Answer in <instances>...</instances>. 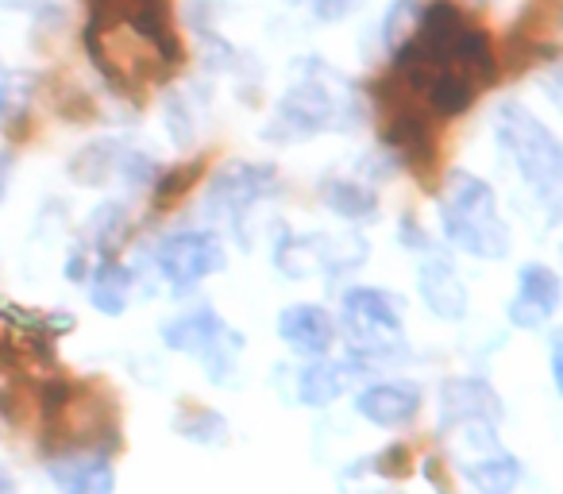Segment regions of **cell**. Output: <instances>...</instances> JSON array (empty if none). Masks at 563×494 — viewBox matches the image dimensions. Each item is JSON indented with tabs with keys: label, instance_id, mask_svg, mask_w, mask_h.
<instances>
[{
	"label": "cell",
	"instance_id": "1",
	"mask_svg": "<svg viewBox=\"0 0 563 494\" xmlns=\"http://www.w3.org/2000/svg\"><path fill=\"white\" fill-rule=\"evenodd\" d=\"M394 74L429 101L440 117H460L498 78L490 40L452 0L421 9L413 35L394 51Z\"/></svg>",
	"mask_w": 563,
	"mask_h": 494
},
{
	"label": "cell",
	"instance_id": "2",
	"mask_svg": "<svg viewBox=\"0 0 563 494\" xmlns=\"http://www.w3.org/2000/svg\"><path fill=\"white\" fill-rule=\"evenodd\" d=\"M444 232L463 252H475L483 260H498L509 252V235L494 209V194L486 182L471 174H452L444 189Z\"/></svg>",
	"mask_w": 563,
	"mask_h": 494
},
{
	"label": "cell",
	"instance_id": "3",
	"mask_svg": "<svg viewBox=\"0 0 563 494\" xmlns=\"http://www.w3.org/2000/svg\"><path fill=\"white\" fill-rule=\"evenodd\" d=\"M498 140L506 143V151L514 155V163L521 166L525 182L537 189L548 201V209L555 212L563 189V155L555 135L540 124L532 112H525L521 105H501L498 112Z\"/></svg>",
	"mask_w": 563,
	"mask_h": 494
},
{
	"label": "cell",
	"instance_id": "4",
	"mask_svg": "<svg viewBox=\"0 0 563 494\" xmlns=\"http://www.w3.org/2000/svg\"><path fill=\"white\" fill-rule=\"evenodd\" d=\"M158 267L178 290H186L224 267V248L209 232H178L158 248Z\"/></svg>",
	"mask_w": 563,
	"mask_h": 494
},
{
	"label": "cell",
	"instance_id": "5",
	"mask_svg": "<svg viewBox=\"0 0 563 494\" xmlns=\"http://www.w3.org/2000/svg\"><path fill=\"white\" fill-rule=\"evenodd\" d=\"M555 306H560V278H555V271L525 267L521 294H517L514 306H509V321L521 325V329H532V325H540L544 317H552Z\"/></svg>",
	"mask_w": 563,
	"mask_h": 494
},
{
	"label": "cell",
	"instance_id": "6",
	"mask_svg": "<svg viewBox=\"0 0 563 494\" xmlns=\"http://www.w3.org/2000/svg\"><path fill=\"white\" fill-rule=\"evenodd\" d=\"M274 189V171L266 163H235L212 186V205L224 201L228 209H243V205L258 201L263 194Z\"/></svg>",
	"mask_w": 563,
	"mask_h": 494
},
{
	"label": "cell",
	"instance_id": "7",
	"mask_svg": "<svg viewBox=\"0 0 563 494\" xmlns=\"http://www.w3.org/2000/svg\"><path fill=\"white\" fill-rule=\"evenodd\" d=\"M166 340H170V348H181V352L209 355L212 348H224V340H235V332L217 314L201 309V314H189L181 321H174L166 329Z\"/></svg>",
	"mask_w": 563,
	"mask_h": 494
},
{
	"label": "cell",
	"instance_id": "8",
	"mask_svg": "<svg viewBox=\"0 0 563 494\" xmlns=\"http://www.w3.org/2000/svg\"><path fill=\"white\" fill-rule=\"evenodd\" d=\"M278 332L290 340L298 352H309V355H321L324 348L332 344V321L324 309L317 306H294L282 314L278 321Z\"/></svg>",
	"mask_w": 563,
	"mask_h": 494
},
{
	"label": "cell",
	"instance_id": "9",
	"mask_svg": "<svg viewBox=\"0 0 563 494\" xmlns=\"http://www.w3.org/2000/svg\"><path fill=\"white\" fill-rule=\"evenodd\" d=\"M386 140H390V147L398 151L406 163H417V166H429L432 151H437L432 128L424 124V117H417V112H409V109L394 112V117L386 120Z\"/></svg>",
	"mask_w": 563,
	"mask_h": 494
},
{
	"label": "cell",
	"instance_id": "10",
	"mask_svg": "<svg viewBox=\"0 0 563 494\" xmlns=\"http://www.w3.org/2000/svg\"><path fill=\"white\" fill-rule=\"evenodd\" d=\"M360 414L375 425H406L417 414V391H406V386H371L360 398Z\"/></svg>",
	"mask_w": 563,
	"mask_h": 494
},
{
	"label": "cell",
	"instance_id": "11",
	"mask_svg": "<svg viewBox=\"0 0 563 494\" xmlns=\"http://www.w3.org/2000/svg\"><path fill=\"white\" fill-rule=\"evenodd\" d=\"M421 290H424V298H429V306L437 309V314H444V317H460L463 314V286H460V278L452 275V267H448V263H440V260L424 263Z\"/></svg>",
	"mask_w": 563,
	"mask_h": 494
},
{
	"label": "cell",
	"instance_id": "12",
	"mask_svg": "<svg viewBox=\"0 0 563 494\" xmlns=\"http://www.w3.org/2000/svg\"><path fill=\"white\" fill-rule=\"evenodd\" d=\"M278 117L286 120V124H298L301 132H313V128H321L324 120L332 117V101L324 89H294V94L282 101Z\"/></svg>",
	"mask_w": 563,
	"mask_h": 494
},
{
	"label": "cell",
	"instance_id": "13",
	"mask_svg": "<svg viewBox=\"0 0 563 494\" xmlns=\"http://www.w3.org/2000/svg\"><path fill=\"white\" fill-rule=\"evenodd\" d=\"M347 317L355 321H367L371 329H398V314H394V301L378 290H352L344 298Z\"/></svg>",
	"mask_w": 563,
	"mask_h": 494
},
{
	"label": "cell",
	"instance_id": "14",
	"mask_svg": "<svg viewBox=\"0 0 563 494\" xmlns=\"http://www.w3.org/2000/svg\"><path fill=\"white\" fill-rule=\"evenodd\" d=\"M32 89H35V78L27 70L0 74V128H9L12 120H24Z\"/></svg>",
	"mask_w": 563,
	"mask_h": 494
},
{
	"label": "cell",
	"instance_id": "15",
	"mask_svg": "<svg viewBox=\"0 0 563 494\" xmlns=\"http://www.w3.org/2000/svg\"><path fill=\"white\" fill-rule=\"evenodd\" d=\"M128 286H132V278H128L124 267H117V263H104L101 271H97L93 278V301L104 309V314H120L128 301Z\"/></svg>",
	"mask_w": 563,
	"mask_h": 494
},
{
	"label": "cell",
	"instance_id": "16",
	"mask_svg": "<svg viewBox=\"0 0 563 494\" xmlns=\"http://www.w3.org/2000/svg\"><path fill=\"white\" fill-rule=\"evenodd\" d=\"M417 20H421V0H394V9L383 20V43L390 51H398L401 43L413 35Z\"/></svg>",
	"mask_w": 563,
	"mask_h": 494
},
{
	"label": "cell",
	"instance_id": "17",
	"mask_svg": "<svg viewBox=\"0 0 563 494\" xmlns=\"http://www.w3.org/2000/svg\"><path fill=\"white\" fill-rule=\"evenodd\" d=\"M340 391H344V375H340V367H329V363H321V367H309L306 375H301V398L313 402V406H324V402H332Z\"/></svg>",
	"mask_w": 563,
	"mask_h": 494
},
{
	"label": "cell",
	"instance_id": "18",
	"mask_svg": "<svg viewBox=\"0 0 563 494\" xmlns=\"http://www.w3.org/2000/svg\"><path fill=\"white\" fill-rule=\"evenodd\" d=\"M329 205L344 217H367L375 209V197L355 182H336V186H329Z\"/></svg>",
	"mask_w": 563,
	"mask_h": 494
},
{
	"label": "cell",
	"instance_id": "19",
	"mask_svg": "<svg viewBox=\"0 0 563 494\" xmlns=\"http://www.w3.org/2000/svg\"><path fill=\"white\" fill-rule=\"evenodd\" d=\"M197 171H201L197 163H181V166H174L170 174H163V182H158V189H155V205H163V209H166V205L178 201V197L194 186Z\"/></svg>",
	"mask_w": 563,
	"mask_h": 494
},
{
	"label": "cell",
	"instance_id": "20",
	"mask_svg": "<svg viewBox=\"0 0 563 494\" xmlns=\"http://www.w3.org/2000/svg\"><path fill=\"white\" fill-rule=\"evenodd\" d=\"M467 475L475 479L486 494H498V491H506V486L514 483L517 468H514V460H494V463H486V468H471Z\"/></svg>",
	"mask_w": 563,
	"mask_h": 494
},
{
	"label": "cell",
	"instance_id": "21",
	"mask_svg": "<svg viewBox=\"0 0 563 494\" xmlns=\"http://www.w3.org/2000/svg\"><path fill=\"white\" fill-rule=\"evenodd\" d=\"M347 9H352V0H313V12L321 20H340Z\"/></svg>",
	"mask_w": 563,
	"mask_h": 494
},
{
	"label": "cell",
	"instance_id": "22",
	"mask_svg": "<svg viewBox=\"0 0 563 494\" xmlns=\"http://www.w3.org/2000/svg\"><path fill=\"white\" fill-rule=\"evenodd\" d=\"M4 178H9V163L0 158V194H4Z\"/></svg>",
	"mask_w": 563,
	"mask_h": 494
}]
</instances>
